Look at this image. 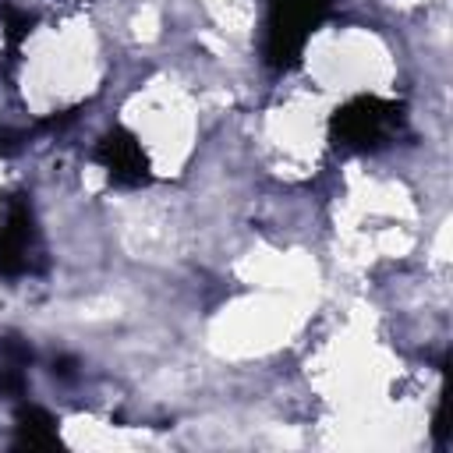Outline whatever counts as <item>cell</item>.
Segmentation results:
<instances>
[{"instance_id":"cell-5","label":"cell","mask_w":453,"mask_h":453,"mask_svg":"<svg viewBox=\"0 0 453 453\" xmlns=\"http://www.w3.org/2000/svg\"><path fill=\"white\" fill-rule=\"evenodd\" d=\"M14 446L18 449H53L60 446V428L39 403H18L14 411Z\"/></svg>"},{"instance_id":"cell-1","label":"cell","mask_w":453,"mask_h":453,"mask_svg":"<svg viewBox=\"0 0 453 453\" xmlns=\"http://www.w3.org/2000/svg\"><path fill=\"white\" fill-rule=\"evenodd\" d=\"M407 127L403 103L382 96H354L329 117V138L343 152H379Z\"/></svg>"},{"instance_id":"cell-6","label":"cell","mask_w":453,"mask_h":453,"mask_svg":"<svg viewBox=\"0 0 453 453\" xmlns=\"http://www.w3.org/2000/svg\"><path fill=\"white\" fill-rule=\"evenodd\" d=\"M28 365H32V347L21 336H0V368L28 372Z\"/></svg>"},{"instance_id":"cell-8","label":"cell","mask_w":453,"mask_h":453,"mask_svg":"<svg viewBox=\"0 0 453 453\" xmlns=\"http://www.w3.org/2000/svg\"><path fill=\"white\" fill-rule=\"evenodd\" d=\"M53 375L71 379V375H74V357H60V361H53Z\"/></svg>"},{"instance_id":"cell-3","label":"cell","mask_w":453,"mask_h":453,"mask_svg":"<svg viewBox=\"0 0 453 453\" xmlns=\"http://www.w3.org/2000/svg\"><path fill=\"white\" fill-rule=\"evenodd\" d=\"M42 251H39V226L32 202L25 195H14L7 202L4 223H0V276L18 280L35 269H42Z\"/></svg>"},{"instance_id":"cell-2","label":"cell","mask_w":453,"mask_h":453,"mask_svg":"<svg viewBox=\"0 0 453 453\" xmlns=\"http://www.w3.org/2000/svg\"><path fill=\"white\" fill-rule=\"evenodd\" d=\"M329 11H333V0H269L265 64L276 71L297 67L311 32L326 21Z\"/></svg>"},{"instance_id":"cell-4","label":"cell","mask_w":453,"mask_h":453,"mask_svg":"<svg viewBox=\"0 0 453 453\" xmlns=\"http://www.w3.org/2000/svg\"><path fill=\"white\" fill-rule=\"evenodd\" d=\"M96 163L106 170L110 184L117 188H142L152 180V166L149 156L138 142V134H131L127 127H110L99 142H96Z\"/></svg>"},{"instance_id":"cell-7","label":"cell","mask_w":453,"mask_h":453,"mask_svg":"<svg viewBox=\"0 0 453 453\" xmlns=\"http://www.w3.org/2000/svg\"><path fill=\"white\" fill-rule=\"evenodd\" d=\"M28 32H32V18L21 14V11H14V7H4V35H7L11 50H18V42H21Z\"/></svg>"}]
</instances>
